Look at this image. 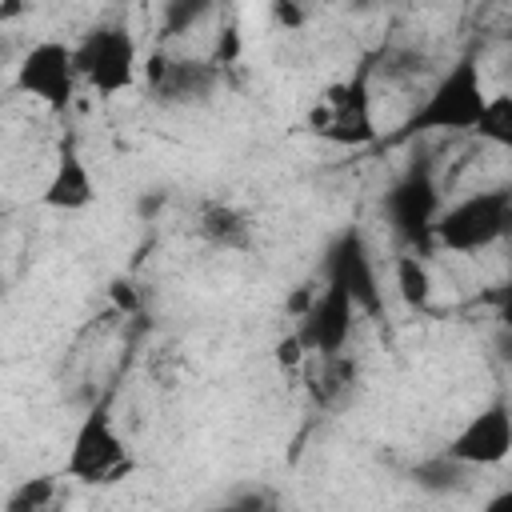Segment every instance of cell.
Masks as SVG:
<instances>
[{
	"label": "cell",
	"instance_id": "cell-11",
	"mask_svg": "<svg viewBox=\"0 0 512 512\" xmlns=\"http://www.w3.org/2000/svg\"><path fill=\"white\" fill-rule=\"evenodd\" d=\"M444 452L460 464H468L472 472L476 468H492V464H504L508 452H512V408L508 400H492L488 408H480L476 416H468L444 444Z\"/></svg>",
	"mask_w": 512,
	"mask_h": 512
},
{
	"label": "cell",
	"instance_id": "cell-25",
	"mask_svg": "<svg viewBox=\"0 0 512 512\" xmlns=\"http://www.w3.org/2000/svg\"><path fill=\"white\" fill-rule=\"evenodd\" d=\"M236 56H240V36H236V28L228 24V28H224V36H220V44H216V56H212V60L224 68V64H232Z\"/></svg>",
	"mask_w": 512,
	"mask_h": 512
},
{
	"label": "cell",
	"instance_id": "cell-4",
	"mask_svg": "<svg viewBox=\"0 0 512 512\" xmlns=\"http://www.w3.org/2000/svg\"><path fill=\"white\" fill-rule=\"evenodd\" d=\"M72 60H76L80 84H88L104 100L140 84V48H136V36L128 32V24H120V20L92 24L72 44Z\"/></svg>",
	"mask_w": 512,
	"mask_h": 512
},
{
	"label": "cell",
	"instance_id": "cell-22",
	"mask_svg": "<svg viewBox=\"0 0 512 512\" xmlns=\"http://www.w3.org/2000/svg\"><path fill=\"white\" fill-rule=\"evenodd\" d=\"M424 64L420 52H384V72L388 76H416Z\"/></svg>",
	"mask_w": 512,
	"mask_h": 512
},
{
	"label": "cell",
	"instance_id": "cell-15",
	"mask_svg": "<svg viewBox=\"0 0 512 512\" xmlns=\"http://www.w3.org/2000/svg\"><path fill=\"white\" fill-rule=\"evenodd\" d=\"M468 464H460V460H452L444 448L436 452V456H424V460H416L412 464V484L420 488V492H432V496H448V492H460L464 484H468Z\"/></svg>",
	"mask_w": 512,
	"mask_h": 512
},
{
	"label": "cell",
	"instance_id": "cell-24",
	"mask_svg": "<svg viewBox=\"0 0 512 512\" xmlns=\"http://www.w3.org/2000/svg\"><path fill=\"white\" fill-rule=\"evenodd\" d=\"M276 360L284 364V368H300L304 360H308V352L300 348V340H296V332H288L280 344H276Z\"/></svg>",
	"mask_w": 512,
	"mask_h": 512
},
{
	"label": "cell",
	"instance_id": "cell-18",
	"mask_svg": "<svg viewBox=\"0 0 512 512\" xmlns=\"http://www.w3.org/2000/svg\"><path fill=\"white\" fill-rule=\"evenodd\" d=\"M396 288H400L404 304H412V308H424V304H428V296H432V276H428V264H424L420 252H404V256L396 260Z\"/></svg>",
	"mask_w": 512,
	"mask_h": 512
},
{
	"label": "cell",
	"instance_id": "cell-1",
	"mask_svg": "<svg viewBox=\"0 0 512 512\" xmlns=\"http://www.w3.org/2000/svg\"><path fill=\"white\" fill-rule=\"evenodd\" d=\"M488 104V88H484V68L476 52L456 56L436 84L424 92V100L408 112L404 132L408 136H436V132H472L480 112Z\"/></svg>",
	"mask_w": 512,
	"mask_h": 512
},
{
	"label": "cell",
	"instance_id": "cell-2",
	"mask_svg": "<svg viewBox=\"0 0 512 512\" xmlns=\"http://www.w3.org/2000/svg\"><path fill=\"white\" fill-rule=\"evenodd\" d=\"M508 228H512V188L508 184L480 188L452 204H440L436 224H432V248L472 256V252L500 244Z\"/></svg>",
	"mask_w": 512,
	"mask_h": 512
},
{
	"label": "cell",
	"instance_id": "cell-19",
	"mask_svg": "<svg viewBox=\"0 0 512 512\" xmlns=\"http://www.w3.org/2000/svg\"><path fill=\"white\" fill-rule=\"evenodd\" d=\"M56 488H60L56 476H32V480H20V484L4 496V508H8V512H40V508L56 504Z\"/></svg>",
	"mask_w": 512,
	"mask_h": 512
},
{
	"label": "cell",
	"instance_id": "cell-20",
	"mask_svg": "<svg viewBox=\"0 0 512 512\" xmlns=\"http://www.w3.org/2000/svg\"><path fill=\"white\" fill-rule=\"evenodd\" d=\"M312 4H316V0H268V12H272V20H276L280 28L296 32V28H304V24H308Z\"/></svg>",
	"mask_w": 512,
	"mask_h": 512
},
{
	"label": "cell",
	"instance_id": "cell-3",
	"mask_svg": "<svg viewBox=\"0 0 512 512\" xmlns=\"http://www.w3.org/2000/svg\"><path fill=\"white\" fill-rule=\"evenodd\" d=\"M132 468H136V460H132L128 444H124V436L116 432L108 400L92 404L80 416L76 432H72V444H68L60 476H68L76 484H88V488H108V484H120Z\"/></svg>",
	"mask_w": 512,
	"mask_h": 512
},
{
	"label": "cell",
	"instance_id": "cell-10",
	"mask_svg": "<svg viewBox=\"0 0 512 512\" xmlns=\"http://www.w3.org/2000/svg\"><path fill=\"white\" fill-rule=\"evenodd\" d=\"M356 316H360V308L352 304V296L344 288L320 284L300 300L292 332L308 356H332V352L348 348V340L356 332Z\"/></svg>",
	"mask_w": 512,
	"mask_h": 512
},
{
	"label": "cell",
	"instance_id": "cell-5",
	"mask_svg": "<svg viewBox=\"0 0 512 512\" xmlns=\"http://www.w3.org/2000/svg\"><path fill=\"white\" fill-rule=\"evenodd\" d=\"M308 132L340 144V148H360L376 140V116H372V84L368 68L352 72L348 80H336L324 88V96L308 108Z\"/></svg>",
	"mask_w": 512,
	"mask_h": 512
},
{
	"label": "cell",
	"instance_id": "cell-28",
	"mask_svg": "<svg viewBox=\"0 0 512 512\" xmlns=\"http://www.w3.org/2000/svg\"><path fill=\"white\" fill-rule=\"evenodd\" d=\"M392 4H408V0H392Z\"/></svg>",
	"mask_w": 512,
	"mask_h": 512
},
{
	"label": "cell",
	"instance_id": "cell-9",
	"mask_svg": "<svg viewBox=\"0 0 512 512\" xmlns=\"http://www.w3.org/2000/svg\"><path fill=\"white\" fill-rule=\"evenodd\" d=\"M16 88L44 104L48 112L64 116L76 100L80 72L72 60V44L64 40H36L20 60H16Z\"/></svg>",
	"mask_w": 512,
	"mask_h": 512
},
{
	"label": "cell",
	"instance_id": "cell-6",
	"mask_svg": "<svg viewBox=\"0 0 512 512\" xmlns=\"http://www.w3.org/2000/svg\"><path fill=\"white\" fill-rule=\"evenodd\" d=\"M440 184L432 176L428 164H412L400 180H392V188L380 200L384 224L392 228V236L408 248V252H428L432 248V224L440 212Z\"/></svg>",
	"mask_w": 512,
	"mask_h": 512
},
{
	"label": "cell",
	"instance_id": "cell-17",
	"mask_svg": "<svg viewBox=\"0 0 512 512\" xmlns=\"http://www.w3.org/2000/svg\"><path fill=\"white\" fill-rule=\"evenodd\" d=\"M480 140H492L496 148H508L512 144V96L508 92H488V104L472 128Z\"/></svg>",
	"mask_w": 512,
	"mask_h": 512
},
{
	"label": "cell",
	"instance_id": "cell-14",
	"mask_svg": "<svg viewBox=\"0 0 512 512\" xmlns=\"http://www.w3.org/2000/svg\"><path fill=\"white\" fill-rule=\"evenodd\" d=\"M356 380H360V368H356V360H352V356H348V348H344V352L320 356V368H316V376H312V392H316V400H320V404L336 408L340 400H348V396H352Z\"/></svg>",
	"mask_w": 512,
	"mask_h": 512
},
{
	"label": "cell",
	"instance_id": "cell-23",
	"mask_svg": "<svg viewBox=\"0 0 512 512\" xmlns=\"http://www.w3.org/2000/svg\"><path fill=\"white\" fill-rule=\"evenodd\" d=\"M164 204H168V192L164 188H148V192H140L136 212H140V220H156L164 212Z\"/></svg>",
	"mask_w": 512,
	"mask_h": 512
},
{
	"label": "cell",
	"instance_id": "cell-12",
	"mask_svg": "<svg viewBox=\"0 0 512 512\" xmlns=\"http://www.w3.org/2000/svg\"><path fill=\"white\" fill-rule=\"evenodd\" d=\"M40 204L52 208V212H84L96 204V176L80 152V144L72 136L60 140L56 148V160H52V172L44 180V192H40Z\"/></svg>",
	"mask_w": 512,
	"mask_h": 512
},
{
	"label": "cell",
	"instance_id": "cell-27",
	"mask_svg": "<svg viewBox=\"0 0 512 512\" xmlns=\"http://www.w3.org/2000/svg\"><path fill=\"white\" fill-rule=\"evenodd\" d=\"M0 296H4V276H0Z\"/></svg>",
	"mask_w": 512,
	"mask_h": 512
},
{
	"label": "cell",
	"instance_id": "cell-7",
	"mask_svg": "<svg viewBox=\"0 0 512 512\" xmlns=\"http://www.w3.org/2000/svg\"><path fill=\"white\" fill-rule=\"evenodd\" d=\"M140 84H144L148 100L160 108H200L220 92L224 68L216 60L152 52L140 64Z\"/></svg>",
	"mask_w": 512,
	"mask_h": 512
},
{
	"label": "cell",
	"instance_id": "cell-26",
	"mask_svg": "<svg viewBox=\"0 0 512 512\" xmlns=\"http://www.w3.org/2000/svg\"><path fill=\"white\" fill-rule=\"evenodd\" d=\"M28 4H32V0H0V24L20 20V16L28 12Z\"/></svg>",
	"mask_w": 512,
	"mask_h": 512
},
{
	"label": "cell",
	"instance_id": "cell-16",
	"mask_svg": "<svg viewBox=\"0 0 512 512\" xmlns=\"http://www.w3.org/2000/svg\"><path fill=\"white\" fill-rule=\"evenodd\" d=\"M224 0H160V16H156V28L164 40H176V36H188L196 32Z\"/></svg>",
	"mask_w": 512,
	"mask_h": 512
},
{
	"label": "cell",
	"instance_id": "cell-13",
	"mask_svg": "<svg viewBox=\"0 0 512 512\" xmlns=\"http://www.w3.org/2000/svg\"><path fill=\"white\" fill-rule=\"evenodd\" d=\"M196 236L216 252H248L256 244V224L240 204L212 200L196 216Z\"/></svg>",
	"mask_w": 512,
	"mask_h": 512
},
{
	"label": "cell",
	"instance_id": "cell-21",
	"mask_svg": "<svg viewBox=\"0 0 512 512\" xmlns=\"http://www.w3.org/2000/svg\"><path fill=\"white\" fill-rule=\"evenodd\" d=\"M224 504H228V508H240V512H260V508H272L276 496L264 492V488H244V492H232Z\"/></svg>",
	"mask_w": 512,
	"mask_h": 512
},
{
	"label": "cell",
	"instance_id": "cell-8",
	"mask_svg": "<svg viewBox=\"0 0 512 512\" xmlns=\"http://www.w3.org/2000/svg\"><path fill=\"white\" fill-rule=\"evenodd\" d=\"M320 280L344 288L364 316H380L384 312V288H380L376 260H372V248H368V236L360 232V224H344L324 244Z\"/></svg>",
	"mask_w": 512,
	"mask_h": 512
}]
</instances>
